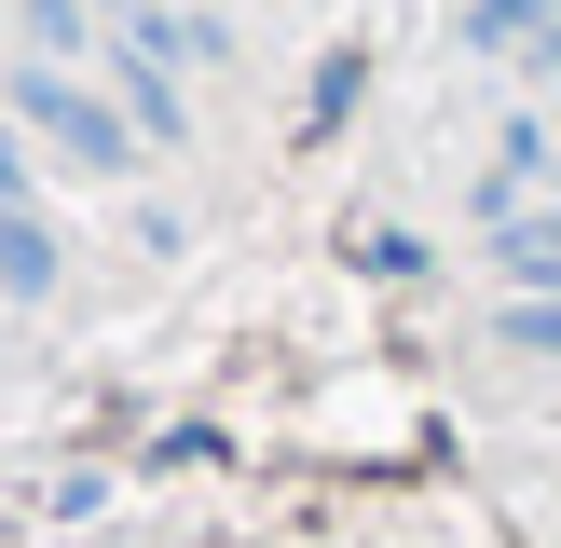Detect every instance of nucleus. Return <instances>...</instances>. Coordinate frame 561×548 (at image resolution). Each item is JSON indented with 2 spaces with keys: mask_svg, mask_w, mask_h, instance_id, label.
I'll return each instance as SVG.
<instances>
[{
  "mask_svg": "<svg viewBox=\"0 0 561 548\" xmlns=\"http://www.w3.org/2000/svg\"><path fill=\"white\" fill-rule=\"evenodd\" d=\"M14 110L27 137H42L55 164H69V179H137V151H151V137H137V110L110 96V82H82V69H55V55H27L14 69Z\"/></svg>",
  "mask_w": 561,
  "mask_h": 548,
  "instance_id": "obj_1",
  "label": "nucleus"
},
{
  "mask_svg": "<svg viewBox=\"0 0 561 548\" xmlns=\"http://www.w3.org/2000/svg\"><path fill=\"white\" fill-rule=\"evenodd\" d=\"M96 82H110V96L137 110V137H151V151H164V137H192V96H179V55H151V42H124V27H110Z\"/></svg>",
  "mask_w": 561,
  "mask_h": 548,
  "instance_id": "obj_2",
  "label": "nucleus"
},
{
  "mask_svg": "<svg viewBox=\"0 0 561 548\" xmlns=\"http://www.w3.org/2000/svg\"><path fill=\"white\" fill-rule=\"evenodd\" d=\"M493 274H507V288H561V192L493 219Z\"/></svg>",
  "mask_w": 561,
  "mask_h": 548,
  "instance_id": "obj_3",
  "label": "nucleus"
},
{
  "mask_svg": "<svg viewBox=\"0 0 561 548\" xmlns=\"http://www.w3.org/2000/svg\"><path fill=\"white\" fill-rule=\"evenodd\" d=\"M55 274H69V247H55L42 206H0V301H42Z\"/></svg>",
  "mask_w": 561,
  "mask_h": 548,
  "instance_id": "obj_4",
  "label": "nucleus"
},
{
  "mask_svg": "<svg viewBox=\"0 0 561 548\" xmlns=\"http://www.w3.org/2000/svg\"><path fill=\"white\" fill-rule=\"evenodd\" d=\"M0 206H27V124L0 110Z\"/></svg>",
  "mask_w": 561,
  "mask_h": 548,
  "instance_id": "obj_5",
  "label": "nucleus"
},
{
  "mask_svg": "<svg viewBox=\"0 0 561 548\" xmlns=\"http://www.w3.org/2000/svg\"><path fill=\"white\" fill-rule=\"evenodd\" d=\"M520 69H535V82H548V96H561V14L535 27V42H520Z\"/></svg>",
  "mask_w": 561,
  "mask_h": 548,
  "instance_id": "obj_6",
  "label": "nucleus"
}]
</instances>
